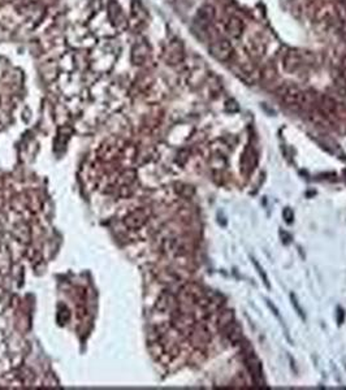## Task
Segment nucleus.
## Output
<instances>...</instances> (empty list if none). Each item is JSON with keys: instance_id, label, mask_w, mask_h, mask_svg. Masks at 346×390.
Instances as JSON below:
<instances>
[{"instance_id": "obj_10", "label": "nucleus", "mask_w": 346, "mask_h": 390, "mask_svg": "<svg viewBox=\"0 0 346 390\" xmlns=\"http://www.w3.org/2000/svg\"><path fill=\"white\" fill-rule=\"evenodd\" d=\"M253 264H254V265H255V268H257V270H258V273H259V276H261V277L263 278V282H264V284L267 285V288H270L271 285H270V281H268L267 274H266V272H264V270H263V268H262L261 265H259V263H258V261H257V260H255V259H253Z\"/></svg>"}, {"instance_id": "obj_8", "label": "nucleus", "mask_w": 346, "mask_h": 390, "mask_svg": "<svg viewBox=\"0 0 346 390\" xmlns=\"http://www.w3.org/2000/svg\"><path fill=\"white\" fill-rule=\"evenodd\" d=\"M233 322H234L233 311H230V310H225V311L221 312V314L219 315V318H217V326L224 330V329H225L228 325L232 324Z\"/></svg>"}, {"instance_id": "obj_1", "label": "nucleus", "mask_w": 346, "mask_h": 390, "mask_svg": "<svg viewBox=\"0 0 346 390\" xmlns=\"http://www.w3.org/2000/svg\"><path fill=\"white\" fill-rule=\"evenodd\" d=\"M241 351L243 354V359L246 363L247 368L250 371L251 377H253L254 383L257 384L258 387H264V379H263V371H262V364L259 359L257 358L254 353L253 347L247 341H243V338L240 341Z\"/></svg>"}, {"instance_id": "obj_4", "label": "nucleus", "mask_w": 346, "mask_h": 390, "mask_svg": "<svg viewBox=\"0 0 346 390\" xmlns=\"http://www.w3.org/2000/svg\"><path fill=\"white\" fill-rule=\"evenodd\" d=\"M276 94L281 99V102L285 103L286 106L297 107L299 96H301V90L298 89V86L295 85H281L276 90Z\"/></svg>"}, {"instance_id": "obj_5", "label": "nucleus", "mask_w": 346, "mask_h": 390, "mask_svg": "<svg viewBox=\"0 0 346 390\" xmlns=\"http://www.w3.org/2000/svg\"><path fill=\"white\" fill-rule=\"evenodd\" d=\"M281 63H282V66L285 68L286 72H297L299 69L302 68L303 65V58L299 55L297 51H293V50H289L285 54H282V58H281Z\"/></svg>"}, {"instance_id": "obj_3", "label": "nucleus", "mask_w": 346, "mask_h": 390, "mask_svg": "<svg viewBox=\"0 0 346 390\" xmlns=\"http://www.w3.org/2000/svg\"><path fill=\"white\" fill-rule=\"evenodd\" d=\"M245 20L240 13H229L223 21L224 33L232 39L240 38L245 31Z\"/></svg>"}, {"instance_id": "obj_14", "label": "nucleus", "mask_w": 346, "mask_h": 390, "mask_svg": "<svg viewBox=\"0 0 346 390\" xmlns=\"http://www.w3.org/2000/svg\"><path fill=\"white\" fill-rule=\"evenodd\" d=\"M344 319H345V312H344L343 308H339V312H337V322H339V324H343Z\"/></svg>"}, {"instance_id": "obj_11", "label": "nucleus", "mask_w": 346, "mask_h": 390, "mask_svg": "<svg viewBox=\"0 0 346 390\" xmlns=\"http://www.w3.org/2000/svg\"><path fill=\"white\" fill-rule=\"evenodd\" d=\"M290 299H291V303H293V306H294L295 311H297V314H298L299 316H301L302 319H305V314H303V310H302V307L299 306L298 301H297V298H295L294 294H290Z\"/></svg>"}, {"instance_id": "obj_7", "label": "nucleus", "mask_w": 346, "mask_h": 390, "mask_svg": "<svg viewBox=\"0 0 346 390\" xmlns=\"http://www.w3.org/2000/svg\"><path fill=\"white\" fill-rule=\"evenodd\" d=\"M148 56V47L144 43L137 45L133 48V60L136 64H142Z\"/></svg>"}, {"instance_id": "obj_13", "label": "nucleus", "mask_w": 346, "mask_h": 390, "mask_svg": "<svg viewBox=\"0 0 346 390\" xmlns=\"http://www.w3.org/2000/svg\"><path fill=\"white\" fill-rule=\"evenodd\" d=\"M226 110L230 111V112H236V111H238V106L236 104V102L229 100V102L226 103Z\"/></svg>"}, {"instance_id": "obj_15", "label": "nucleus", "mask_w": 346, "mask_h": 390, "mask_svg": "<svg viewBox=\"0 0 346 390\" xmlns=\"http://www.w3.org/2000/svg\"><path fill=\"white\" fill-rule=\"evenodd\" d=\"M267 305H268V307L271 308L272 311H274V314H275V315L277 316V318H280V315H278V310H277V308L275 307V306L272 305V303H271V302H270V301H267Z\"/></svg>"}, {"instance_id": "obj_12", "label": "nucleus", "mask_w": 346, "mask_h": 390, "mask_svg": "<svg viewBox=\"0 0 346 390\" xmlns=\"http://www.w3.org/2000/svg\"><path fill=\"white\" fill-rule=\"evenodd\" d=\"M282 216H284L285 221L288 224H291V221H293V219H294V212L291 211V208H285L284 212H282Z\"/></svg>"}, {"instance_id": "obj_9", "label": "nucleus", "mask_w": 346, "mask_h": 390, "mask_svg": "<svg viewBox=\"0 0 346 390\" xmlns=\"http://www.w3.org/2000/svg\"><path fill=\"white\" fill-rule=\"evenodd\" d=\"M257 165V158H255V154L254 151H251L250 148H247L246 152L243 154V169L246 172L251 171L254 169Z\"/></svg>"}, {"instance_id": "obj_6", "label": "nucleus", "mask_w": 346, "mask_h": 390, "mask_svg": "<svg viewBox=\"0 0 346 390\" xmlns=\"http://www.w3.org/2000/svg\"><path fill=\"white\" fill-rule=\"evenodd\" d=\"M224 330H225V335L228 337V339H229L232 343H234V345L240 343L241 339L243 338L242 328H241V325L238 324V323L233 322L232 324L228 325Z\"/></svg>"}, {"instance_id": "obj_2", "label": "nucleus", "mask_w": 346, "mask_h": 390, "mask_svg": "<svg viewBox=\"0 0 346 390\" xmlns=\"http://www.w3.org/2000/svg\"><path fill=\"white\" fill-rule=\"evenodd\" d=\"M209 54L217 60V62L226 63L234 58V48L226 38H215L209 45Z\"/></svg>"}]
</instances>
